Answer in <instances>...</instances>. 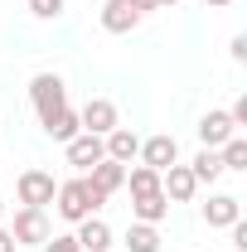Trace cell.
I'll use <instances>...</instances> for the list:
<instances>
[{"instance_id":"1","label":"cell","mask_w":247,"mask_h":252,"mask_svg":"<svg viewBox=\"0 0 247 252\" xmlns=\"http://www.w3.org/2000/svg\"><path fill=\"white\" fill-rule=\"evenodd\" d=\"M59 204V219H68V223H83V219H93L97 209L107 204V194L88 180V175H78V180H68V185H59V194H54Z\"/></svg>"},{"instance_id":"2","label":"cell","mask_w":247,"mask_h":252,"mask_svg":"<svg viewBox=\"0 0 247 252\" xmlns=\"http://www.w3.org/2000/svg\"><path fill=\"white\" fill-rule=\"evenodd\" d=\"M30 102H34V112H39V126H49L63 107H68L63 78H59V73H34V78H30Z\"/></svg>"},{"instance_id":"3","label":"cell","mask_w":247,"mask_h":252,"mask_svg":"<svg viewBox=\"0 0 247 252\" xmlns=\"http://www.w3.org/2000/svg\"><path fill=\"white\" fill-rule=\"evenodd\" d=\"M10 238L20 243V248H44L49 238H54V228H49V214L44 209H15V223H10Z\"/></svg>"},{"instance_id":"4","label":"cell","mask_w":247,"mask_h":252,"mask_svg":"<svg viewBox=\"0 0 247 252\" xmlns=\"http://www.w3.org/2000/svg\"><path fill=\"white\" fill-rule=\"evenodd\" d=\"M15 194H20V204H25V209H49V204H54V194H59V185H54V175H49V170L30 165V170L15 180Z\"/></svg>"},{"instance_id":"5","label":"cell","mask_w":247,"mask_h":252,"mask_svg":"<svg viewBox=\"0 0 247 252\" xmlns=\"http://www.w3.org/2000/svg\"><path fill=\"white\" fill-rule=\"evenodd\" d=\"M63 151H68V165H73V170H83V175H88L93 165L107 160V146H102V136H93V131H78Z\"/></svg>"},{"instance_id":"6","label":"cell","mask_w":247,"mask_h":252,"mask_svg":"<svg viewBox=\"0 0 247 252\" xmlns=\"http://www.w3.org/2000/svg\"><path fill=\"white\" fill-rule=\"evenodd\" d=\"M141 165H151V170H170V165H180V141L175 136H151V141H141Z\"/></svg>"},{"instance_id":"7","label":"cell","mask_w":247,"mask_h":252,"mask_svg":"<svg viewBox=\"0 0 247 252\" xmlns=\"http://www.w3.org/2000/svg\"><path fill=\"white\" fill-rule=\"evenodd\" d=\"M160 194L170 199V204H189L199 185H194V175H189V165H170V170H160Z\"/></svg>"},{"instance_id":"8","label":"cell","mask_w":247,"mask_h":252,"mask_svg":"<svg viewBox=\"0 0 247 252\" xmlns=\"http://www.w3.org/2000/svg\"><path fill=\"white\" fill-rule=\"evenodd\" d=\"M238 219H243V199L238 194H209V204H204V223L209 228H233Z\"/></svg>"},{"instance_id":"9","label":"cell","mask_w":247,"mask_h":252,"mask_svg":"<svg viewBox=\"0 0 247 252\" xmlns=\"http://www.w3.org/2000/svg\"><path fill=\"white\" fill-rule=\"evenodd\" d=\"M233 136H238V126H233L228 112H204V117H199V141H204V151H218V146L233 141Z\"/></svg>"},{"instance_id":"10","label":"cell","mask_w":247,"mask_h":252,"mask_svg":"<svg viewBox=\"0 0 247 252\" xmlns=\"http://www.w3.org/2000/svg\"><path fill=\"white\" fill-rule=\"evenodd\" d=\"M78 122H83V131H93V136H107L117 122V107L107 102V97H93V102H83V112H78Z\"/></svg>"},{"instance_id":"11","label":"cell","mask_w":247,"mask_h":252,"mask_svg":"<svg viewBox=\"0 0 247 252\" xmlns=\"http://www.w3.org/2000/svg\"><path fill=\"white\" fill-rule=\"evenodd\" d=\"M102 146H107V160L131 165V160H136V151H141V136H136L131 126H112V131L102 136Z\"/></svg>"},{"instance_id":"12","label":"cell","mask_w":247,"mask_h":252,"mask_svg":"<svg viewBox=\"0 0 247 252\" xmlns=\"http://www.w3.org/2000/svg\"><path fill=\"white\" fill-rule=\"evenodd\" d=\"M141 20H146V15L131 10L126 0H107V5H102V30H107V34H131Z\"/></svg>"},{"instance_id":"13","label":"cell","mask_w":247,"mask_h":252,"mask_svg":"<svg viewBox=\"0 0 247 252\" xmlns=\"http://www.w3.org/2000/svg\"><path fill=\"white\" fill-rule=\"evenodd\" d=\"M73 238H78V248H83V252H107V248H112V228L97 219V214L78 223V233H73Z\"/></svg>"},{"instance_id":"14","label":"cell","mask_w":247,"mask_h":252,"mask_svg":"<svg viewBox=\"0 0 247 252\" xmlns=\"http://www.w3.org/2000/svg\"><path fill=\"white\" fill-rule=\"evenodd\" d=\"M88 180H93V185L102 189L107 199H112V194L126 185V165H117V160H102V165H93V170H88Z\"/></svg>"},{"instance_id":"15","label":"cell","mask_w":247,"mask_h":252,"mask_svg":"<svg viewBox=\"0 0 247 252\" xmlns=\"http://www.w3.org/2000/svg\"><path fill=\"white\" fill-rule=\"evenodd\" d=\"M170 214V199L165 194H141V199H131V219L136 223H160Z\"/></svg>"},{"instance_id":"16","label":"cell","mask_w":247,"mask_h":252,"mask_svg":"<svg viewBox=\"0 0 247 252\" xmlns=\"http://www.w3.org/2000/svg\"><path fill=\"white\" fill-rule=\"evenodd\" d=\"M189 175H194V185H214L218 175H223V160H218V151H199V156L189 160Z\"/></svg>"},{"instance_id":"17","label":"cell","mask_w":247,"mask_h":252,"mask_svg":"<svg viewBox=\"0 0 247 252\" xmlns=\"http://www.w3.org/2000/svg\"><path fill=\"white\" fill-rule=\"evenodd\" d=\"M126 248L131 252H160V228L155 223H131L126 228Z\"/></svg>"},{"instance_id":"18","label":"cell","mask_w":247,"mask_h":252,"mask_svg":"<svg viewBox=\"0 0 247 252\" xmlns=\"http://www.w3.org/2000/svg\"><path fill=\"white\" fill-rule=\"evenodd\" d=\"M126 185H131V199H141V194H160V170L136 165V170H126Z\"/></svg>"},{"instance_id":"19","label":"cell","mask_w":247,"mask_h":252,"mask_svg":"<svg viewBox=\"0 0 247 252\" xmlns=\"http://www.w3.org/2000/svg\"><path fill=\"white\" fill-rule=\"evenodd\" d=\"M44 131H49L54 141H63V146H68V141L83 131V122H78V112H73V107H63V112H59V117H54L49 126H44Z\"/></svg>"},{"instance_id":"20","label":"cell","mask_w":247,"mask_h":252,"mask_svg":"<svg viewBox=\"0 0 247 252\" xmlns=\"http://www.w3.org/2000/svg\"><path fill=\"white\" fill-rule=\"evenodd\" d=\"M218 160H223V170H247V141L243 136L223 141V146H218Z\"/></svg>"},{"instance_id":"21","label":"cell","mask_w":247,"mask_h":252,"mask_svg":"<svg viewBox=\"0 0 247 252\" xmlns=\"http://www.w3.org/2000/svg\"><path fill=\"white\" fill-rule=\"evenodd\" d=\"M63 5H68V0H30V15L34 20H59Z\"/></svg>"},{"instance_id":"22","label":"cell","mask_w":247,"mask_h":252,"mask_svg":"<svg viewBox=\"0 0 247 252\" xmlns=\"http://www.w3.org/2000/svg\"><path fill=\"white\" fill-rule=\"evenodd\" d=\"M44 252H83V248H78V238H73V233H63V238H49Z\"/></svg>"},{"instance_id":"23","label":"cell","mask_w":247,"mask_h":252,"mask_svg":"<svg viewBox=\"0 0 247 252\" xmlns=\"http://www.w3.org/2000/svg\"><path fill=\"white\" fill-rule=\"evenodd\" d=\"M233 252H247V223H233Z\"/></svg>"},{"instance_id":"24","label":"cell","mask_w":247,"mask_h":252,"mask_svg":"<svg viewBox=\"0 0 247 252\" xmlns=\"http://www.w3.org/2000/svg\"><path fill=\"white\" fill-rule=\"evenodd\" d=\"M233 63H247V34H233Z\"/></svg>"},{"instance_id":"25","label":"cell","mask_w":247,"mask_h":252,"mask_svg":"<svg viewBox=\"0 0 247 252\" xmlns=\"http://www.w3.org/2000/svg\"><path fill=\"white\" fill-rule=\"evenodd\" d=\"M15 248H20V243L10 238V228H0V252H15Z\"/></svg>"},{"instance_id":"26","label":"cell","mask_w":247,"mask_h":252,"mask_svg":"<svg viewBox=\"0 0 247 252\" xmlns=\"http://www.w3.org/2000/svg\"><path fill=\"white\" fill-rule=\"evenodd\" d=\"M126 5H131V10H141V15H151V10H155V0H126Z\"/></svg>"},{"instance_id":"27","label":"cell","mask_w":247,"mask_h":252,"mask_svg":"<svg viewBox=\"0 0 247 252\" xmlns=\"http://www.w3.org/2000/svg\"><path fill=\"white\" fill-rule=\"evenodd\" d=\"M175 5H180V0H155V10H175Z\"/></svg>"},{"instance_id":"28","label":"cell","mask_w":247,"mask_h":252,"mask_svg":"<svg viewBox=\"0 0 247 252\" xmlns=\"http://www.w3.org/2000/svg\"><path fill=\"white\" fill-rule=\"evenodd\" d=\"M204 5H233V0H204Z\"/></svg>"},{"instance_id":"29","label":"cell","mask_w":247,"mask_h":252,"mask_svg":"<svg viewBox=\"0 0 247 252\" xmlns=\"http://www.w3.org/2000/svg\"><path fill=\"white\" fill-rule=\"evenodd\" d=\"M0 219H5V199H0Z\"/></svg>"},{"instance_id":"30","label":"cell","mask_w":247,"mask_h":252,"mask_svg":"<svg viewBox=\"0 0 247 252\" xmlns=\"http://www.w3.org/2000/svg\"><path fill=\"white\" fill-rule=\"evenodd\" d=\"M228 252H233V248H228Z\"/></svg>"}]
</instances>
